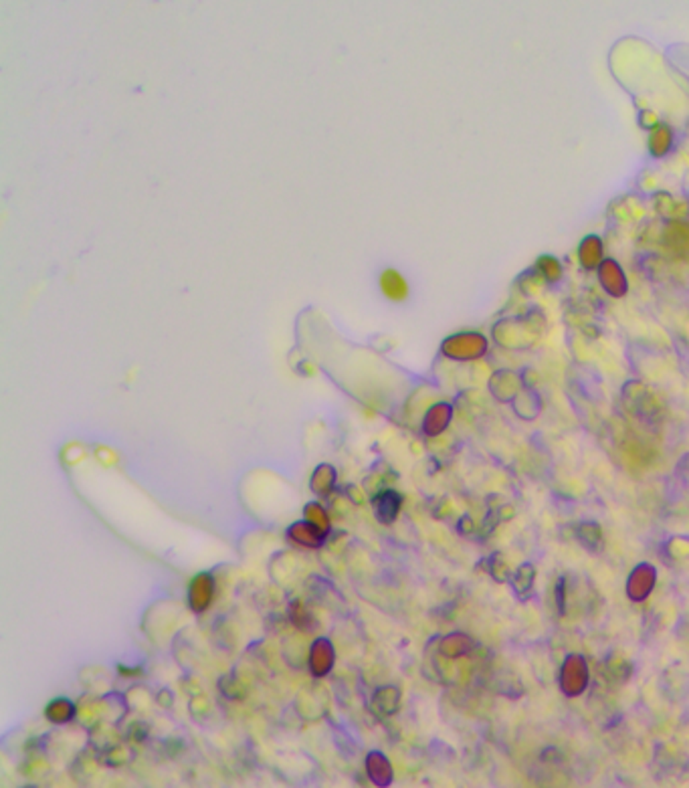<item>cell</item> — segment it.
Listing matches in <instances>:
<instances>
[{
	"instance_id": "6da1fadb",
	"label": "cell",
	"mask_w": 689,
	"mask_h": 788,
	"mask_svg": "<svg viewBox=\"0 0 689 788\" xmlns=\"http://www.w3.org/2000/svg\"><path fill=\"white\" fill-rule=\"evenodd\" d=\"M544 330V315L538 311H530L526 315H516L497 322L493 328L495 340L507 348H523L530 346Z\"/></svg>"
},
{
	"instance_id": "7a4b0ae2",
	"label": "cell",
	"mask_w": 689,
	"mask_h": 788,
	"mask_svg": "<svg viewBox=\"0 0 689 788\" xmlns=\"http://www.w3.org/2000/svg\"><path fill=\"white\" fill-rule=\"evenodd\" d=\"M441 352L451 360H477L487 352V338L479 332H459L443 342Z\"/></svg>"
},
{
	"instance_id": "3957f363",
	"label": "cell",
	"mask_w": 689,
	"mask_h": 788,
	"mask_svg": "<svg viewBox=\"0 0 689 788\" xmlns=\"http://www.w3.org/2000/svg\"><path fill=\"white\" fill-rule=\"evenodd\" d=\"M596 275H598V283H601L606 296L615 297V299L627 296L629 282H627L625 269L620 267L619 261L606 257L605 261L601 263V267L596 269Z\"/></svg>"
},
{
	"instance_id": "277c9868",
	"label": "cell",
	"mask_w": 689,
	"mask_h": 788,
	"mask_svg": "<svg viewBox=\"0 0 689 788\" xmlns=\"http://www.w3.org/2000/svg\"><path fill=\"white\" fill-rule=\"evenodd\" d=\"M378 289L380 294L386 297L388 301H393V303H403L410 296L408 279L398 269L394 267L382 269V273H380L378 277Z\"/></svg>"
},
{
	"instance_id": "5b68a950",
	"label": "cell",
	"mask_w": 689,
	"mask_h": 788,
	"mask_svg": "<svg viewBox=\"0 0 689 788\" xmlns=\"http://www.w3.org/2000/svg\"><path fill=\"white\" fill-rule=\"evenodd\" d=\"M577 257L580 267L586 271H596L601 263L605 261V243L598 235H586L584 239L578 243Z\"/></svg>"
},
{
	"instance_id": "8992f818",
	"label": "cell",
	"mask_w": 689,
	"mask_h": 788,
	"mask_svg": "<svg viewBox=\"0 0 689 788\" xmlns=\"http://www.w3.org/2000/svg\"><path fill=\"white\" fill-rule=\"evenodd\" d=\"M673 141H676V134H673V127L669 124H655V126L649 129L647 136V150L649 154L653 158H665L673 150Z\"/></svg>"
},
{
	"instance_id": "52a82bcc",
	"label": "cell",
	"mask_w": 689,
	"mask_h": 788,
	"mask_svg": "<svg viewBox=\"0 0 689 788\" xmlns=\"http://www.w3.org/2000/svg\"><path fill=\"white\" fill-rule=\"evenodd\" d=\"M653 207H655V211L659 212L661 216L669 219V221H683L689 212L688 200L671 197V195H667V192H659V195H655V197H653Z\"/></svg>"
},
{
	"instance_id": "ba28073f",
	"label": "cell",
	"mask_w": 689,
	"mask_h": 788,
	"mask_svg": "<svg viewBox=\"0 0 689 788\" xmlns=\"http://www.w3.org/2000/svg\"><path fill=\"white\" fill-rule=\"evenodd\" d=\"M663 245L673 249L676 253L689 251V225L683 221H671L663 231Z\"/></svg>"
},
{
	"instance_id": "9c48e42d",
	"label": "cell",
	"mask_w": 689,
	"mask_h": 788,
	"mask_svg": "<svg viewBox=\"0 0 689 788\" xmlns=\"http://www.w3.org/2000/svg\"><path fill=\"white\" fill-rule=\"evenodd\" d=\"M534 269L546 283H558L564 277L562 261L554 255H540L535 259Z\"/></svg>"
},
{
	"instance_id": "30bf717a",
	"label": "cell",
	"mask_w": 689,
	"mask_h": 788,
	"mask_svg": "<svg viewBox=\"0 0 689 788\" xmlns=\"http://www.w3.org/2000/svg\"><path fill=\"white\" fill-rule=\"evenodd\" d=\"M577 538L578 542H580L584 548L589 550V552H601V550H603V544H605V540H603V530H601L596 523H592V521H584V523L578 526Z\"/></svg>"
},
{
	"instance_id": "8fae6325",
	"label": "cell",
	"mask_w": 689,
	"mask_h": 788,
	"mask_svg": "<svg viewBox=\"0 0 689 788\" xmlns=\"http://www.w3.org/2000/svg\"><path fill=\"white\" fill-rule=\"evenodd\" d=\"M374 506H376V518H378L380 521H384V523H388V521H393L394 518H396V514H398L400 497H398L394 492H386L376 497Z\"/></svg>"
},
{
	"instance_id": "7c38bea8",
	"label": "cell",
	"mask_w": 689,
	"mask_h": 788,
	"mask_svg": "<svg viewBox=\"0 0 689 788\" xmlns=\"http://www.w3.org/2000/svg\"><path fill=\"white\" fill-rule=\"evenodd\" d=\"M192 589H190V605L197 610H202L200 601H204V605H209V598L212 596V578L202 574L197 580H192Z\"/></svg>"
},
{
	"instance_id": "4fadbf2b",
	"label": "cell",
	"mask_w": 689,
	"mask_h": 788,
	"mask_svg": "<svg viewBox=\"0 0 689 788\" xmlns=\"http://www.w3.org/2000/svg\"><path fill=\"white\" fill-rule=\"evenodd\" d=\"M449 417H451V407L449 405H445V402H441V405H436V407H433L431 410H429L427 421H424V429H427L429 433H439V431H443V429L447 427Z\"/></svg>"
},
{
	"instance_id": "5bb4252c",
	"label": "cell",
	"mask_w": 689,
	"mask_h": 788,
	"mask_svg": "<svg viewBox=\"0 0 689 788\" xmlns=\"http://www.w3.org/2000/svg\"><path fill=\"white\" fill-rule=\"evenodd\" d=\"M544 285H546V282L540 277V273H538L534 267L530 269L528 273L520 275V279H518V283H516V287L520 289L523 296H532V294H535V291H540Z\"/></svg>"
},
{
	"instance_id": "9a60e30c",
	"label": "cell",
	"mask_w": 689,
	"mask_h": 788,
	"mask_svg": "<svg viewBox=\"0 0 689 788\" xmlns=\"http://www.w3.org/2000/svg\"><path fill=\"white\" fill-rule=\"evenodd\" d=\"M368 770H370V775L374 776L378 782L390 780V766L386 764V760L380 754H370V758H368Z\"/></svg>"
},
{
	"instance_id": "2e32d148",
	"label": "cell",
	"mask_w": 689,
	"mask_h": 788,
	"mask_svg": "<svg viewBox=\"0 0 689 788\" xmlns=\"http://www.w3.org/2000/svg\"><path fill=\"white\" fill-rule=\"evenodd\" d=\"M532 584H534V568H532V564H523L518 570L516 578H514V589L518 594H523V592L532 589Z\"/></svg>"
},
{
	"instance_id": "e0dca14e",
	"label": "cell",
	"mask_w": 689,
	"mask_h": 788,
	"mask_svg": "<svg viewBox=\"0 0 689 788\" xmlns=\"http://www.w3.org/2000/svg\"><path fill=\"white\" fill-rule=\"evenodd\" d=\"M639 124H641L643 127H647V129H651L655 124H659V117H657V113L655 112L645 110V112H641V120H639Z\"/></svg>"
}]
</instances>
